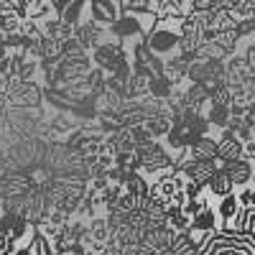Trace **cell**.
<instances>
[{"label":"cell","mask_w":255,"mask_h":255,"mask_svg":"<svg viewBox=\"0 0 255 255\" xmlns=\"http://www.w3.org/2000/svg\"><path fill=\"white\" fill-rule=\"evenodd\" d=\"M179 23L181 20H156V26L151 28V33L143 38V44L148 46V51L156 54L163 61L176 56L179 54V38H181Z\"/></svg>","instance_id":"1"},{"label":"cell","mask_w":255,"mask_h":255,"mask_svg":"<svg viewBox=\"0 0 255 255\" xmlns=\"http://www.w3.org/2000/svg\"><path fill=\"white\" fill-rule=\"evenodd\" d=\"M90 59H92L95 67L102 69L105 74H115V72L123 67V64L130 61V54H128V49L120 44L118 38L108 36L95 51H90Z\"/></svg>","instance_id":"2"},{"label":"cell","mask_w":255,"mask_h":255,"mask_svg":"<svg viewBox=\"0 0 255 255\" xmlns=\"http://www.w3.org/2000/svg\"><path fill=\"white\" fill-rule=\"evenodd\" d=\"M199 255H253V240L245 238H232V235H222L215 232L209 238V243L202 248Z\"/></svg>","instance_id":"3"},{"label":"cell","mask_w":255,"mask_h":255,"mask_svg":"<svg viewBox=\"0 0 255 255\" xmlns=\"http://www.w3.org/2000/svg\"><path fill=\"white\" fill-rule=\"evenodd\" d=\"M176 168L181 171V176L186 181H194L199 186H207V181L215 176L220 163H217V158H212V161H194V158H189L186 151H184V156L176 161Z\"/></svg>","instance_id":"4"},{"label":"cell","mask_w":255,"mask_h":255,"mask_svg":"<svg viewBox=\"0 0 255 255\" xmlns=\"http://www.w3.org/2000/svg\"><path fill=\"white\" fill-rule=\"evenodd\" d=\"M84 8H87V20H92V23H97L102 28H110L123 15L120 0H87Z\"/></svg>","instance_id":"5"},{"label":"cell","mask_w":255,"mask_h":255,"mask_svg":"<svg viewBox=\"0 0 255 255\" xmlns=\"http://www.w3.org/2000/svg\"><path fill=\"white\" fill-rule=\"evenodd\" d=\"M148 13H153L158 20H181L191 13L189 0H145Z\"/></svg>","instance_id":"6"},{"label":"cell","mask_w":255,"mask_h":255,"mask_svg":"<svg viewBox=\"0 0 255 255\" xmlns=\"http://www.w3.org/2000/svg\"><path fill=\"white\" fill-rule=\"evenodd\" d=\"M108 36H110V31L102 28V26H97V23H92V20H82V23L74 26V38L79 41V46L87 51V54L95 51Z\"/></svg>","instance_id":"7"},{"label":"cell","mask_w":255,"mask_h":255,"mask_svg":"<svg viewBox=\"0 0 255 255\" xmlns=\"http://www.w3.org/2000/svg\"><path fill=\"white\" fill-rule=\"evenodd\" d=\"M243 158V143L230 130H220L217 135V163H232Z\"/></svg>","instance_id":"8"},{"label":"cell","mask_w":255,"mask_h":255,"mask_svg":"<svg viewBox=\"0 0 255 255\" xmlns=\"http://www.w3.org/2000/svg\"><path fill=\"white\" fill-rule=\"evenodd\" d=\"M220 168L227 174V179L232 181V186H235V189L250 186V179H253V171H255V166L250 161H245V158L232 161V163H220Z\"/></svg>","instance_id":"9"},{"label":"cell","mask_w":255,"mask_h":255,"mask_svg":"<svg viewBox=\"0 0 255 255\" xmlns=\"http://www.w3.org/2000/svg\"><path fill=\"white\" fill-rule=\"evenodd\" d=\"M186 156L189 158H194V161H212V158H217V135H202L194 145H189L186 148Z\"/></svg>","instance_id":"10"},{"label":"cell","mask_w":255,"mask_h":255,"mask_svg":"<svg viewBox=\"0 0 255 255\" xmlns=\"http://www.w3.org/2000/svg\"><path fill=\"white\" fill-rule=\"evenodd\" d=\"M215 212H217V220H220V230H222L225 225H230L232 217L240 212V202H238V197H235V191H232V194H227V197H222V199H217V202H215ZM220 230H217V232H220Z\"/></svg>","instance_id":"11"},{"label":"cell","mask_w":255,"mask_h":255,"mask_svg":"<svg viewBox=\"0 0 255 255\" xmlns=\"http://www.w3.org/2000/svg\"><path fill=\"white\" fill-rule=\"evenodd\" d=\"M191 230H199V232H207V235H215V232L220 230V220H217L215 204L204 207L197 217H191Z\"/></svg>","instance_id":"12"},{"label":"cell","mask_w":255,"mask_h":255,"mask_svg":"<svg viewBox=\"0 0 255 255\" xmlns=\"http://www.w3.org/2000/svg\"><path fill=\"white\" fill-rule=\"evenodd\" d=\"M207 194L212 197V199H222V197H227V194H232V191H235V186H232V181L227 179V174L222 171V168H217L215 171V176H212L209 181H207Z\"/></svg>","instance_id":"13"},{"label":"cell","mask_w":255,"mask_h":255,"mask_svg":"<svg viewBox=\"0 0 255 255\" xmlns=\"http://www.w3.org/2000/svg\"><path fill=\"white\" fill-rule=\"evenodd\" d=\"M26 18L36 20V23H44L49 18H56V10L51 5V0H28L26 3Z\"/></svg>","instance_id":"14"},{"label":"cell","mask_w":255,"mask_h":255,"mask_svg":"<svg viewBox=\"0 0 255 255\" xmlns=\"http://www.w3.org/2000/svg\"><path fill=\"white\" fill-rule=\"evenodd\" d=\"M143 128L151 133L153 140H163L166 133L171 130V118H168V115H148L143 120Z\"/></svg>","instance_id":"15"},{"label":"cell","mask_w":255,"mask_h":255,"mask_svg":"<svg viewBox=\"0 0 255 255\" xmlns=\"http://www.w3.org/2000/svg\"><path fill=\"white\" fill-rule=\"evenodd\" d=\"M174 90L176 87L166 77H153L151 82H148V97H153V100H168L174 95Z\"/></svg>","instance_id":"16"},{"label":"cell","mask_w":255,"mask_h":255,"mask_svg":"<svg viewBox=\"0 0 255 255\" xmlns=\"http://www.w3.org/2000/svg\"><path fill=\"white\" fill-rule=\"evenodd\" d=\"M230 10H232V15H235L238 20L255 18V0H235Z\"/></svg>","instance_id":"17"},{"label":"cell","mask_w":255,"mask_h":255,"mask_svg":"<svg viewBox=\"0 0 255 255\" xmlns=\"http://www.w3.org/2000/svg\"><path fill=\"white\" fill-rule=\"evenodd\" d=\"M245 232H248V238L255 243V212H250V209H248V227H245Z\"/></svg>","instance_id":"18"},{"label":"cell","mask_w":255,"mask_h":255,"mask_svg":"<svg viewBox=\"0 0 255 255\" xmlns=\"http://www.w3.org/2000/svg\"><path fill=\"white\" fill-rule=\"evenodd\" d=\"M72 3H74V0H54V3H51V5H54V10H56V15H61L64 10H67V8L72 5Z\"/></svg>","instance_id":"19"},{"label":"cell","mask_w":255,"mask_h":255,"mask_svg":"<svg viewBox=\"0 0 255 255\" xmlns=\"http://www.w3.org/2000/svg\"><path fill=\"white\" fill-rule=\"evenodd\" d=\"M0 215H3V199H0Z\"/></svg>","instance_id":"20"},{"label":"cell","mask_w":255,"mask_h":255,"mask_svg":"<svg viewBox=\"0 0 255 255\" xmlns=\"http://www.w3.org/2000/svg\"><path fill=\"white\" fill-rule=\"evenodd\" d=\"M253 255H255V243H253Z\"/></svg>","instance_id":"21"},{"label":"cell","mask_w":255,"mask_h":255,"mask_svg":"<svg viewBox=\"0 0 255 255\" xmlns=\"http://www.w3.org/2000/svg\"><path fill=\"white\" fill-rule=\"evenodd\" d=\"M51 3H54V0H51Z\"/></svg>","instance_id":"22"}]
</instances>
